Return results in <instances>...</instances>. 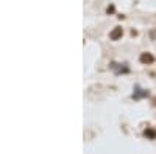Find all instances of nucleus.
<instances>
[{"mask_svg": "<svg viewBox=\"0 0 156 154\" xmlns=\"http://www.w3.org/2000/svg\"><path fill=\"white\" fill-rule=\"evenodd\" d=\"M142 97H148V92L144 91V89H140V87H136V89H134V94H133V98H134V100H139V98H142Z\"/></svg>", "mask_w": 156, "mask_h": 154, "instance_id": "obj_1", "label": "nucleus"}, {"mask_svg": "<svg viewBox=\"0 0 156 154\" xmlns=\"http://www.w3.org/2000/svg\"><path fill=\"white\" fill-rule=\"evenodd\" d=\"M145 135H147V137H150V139H153L156 134H154V131H151V129H147V131H145Z\"/></svg>", "mask_w": 156, "mask_h": 154, "instance_id": "obj_4", "label": "nucleus"}, {"mask_svg": "<svg viewBox=\"0 0 156 154\" xmlns=\"http://www.w3.org/2000/svg\"><path fill=\"white\" fill-rule=\"evenodd\" d=\"M122 33H123V31H122V28H120V27H115V28L109 33V37H111L112 41H117L119 37H122Z\"/></svg>", "mask_w": 156, "mask_h": 154, "instance_id": "obj_2", "label": "nucleus"}, {"mask_svg": "<svg viewBox=\"0 0 156 154\" xmlns=\"http://www.w3.org/2000/svg\"><path fill=\"white\" fill-rule=\"evenodd\" d=\"M153 61H154V58H153L150 53H142V55H140V62H142V64H151Z\"/></svg>", "mask_w": 156, "mask_h": 154, "instance_id": "obj_3", "label": "nucleus"}]
</instances>
